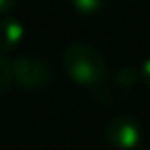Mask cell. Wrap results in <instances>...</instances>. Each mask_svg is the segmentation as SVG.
<instances>
[{
    "mask_svg": "<svg viewBox=\"0 0 150 150\" xmlns=\"http://www.w3.org/2000/svg\"><path fill=\"white\" fill-rule=\"evenodd\" d=\"M64 69L80 85H97L106 71L103 53L90 44H72L64 51Z\"/></svg>",
    "mask_w": 150,
    "mask_h": 150,
    "instance_id": "1",
    "label": "cell"
},
{
    "mask_svg": "<svg viewBox=\"0 0 150 150\" xmlns=\"http://www.w3.org/2000/svg\"><path fill=\"white\" fill-rule=\"evenodd\" d=\"M14 81L23 90H39L48 87L51 71L46 60L35 55H21L13 62Z\"/></svg>",
    "mask_w": 150,
    "mask_h": 150,
    "instance_id": "2",
    "label": "cell"
},
{
    "mask_svg": "<svg viewBox=\"0 0 150 150\" xmlns=\"http://www.w3.org/2000/svg\"><path fill=\"white\" fill-rule=\"evenodd\" d=\"M106 138L110 143L120 148H132L141 139V127L129 115L115 117L106 129Z\"/></svg>",
    "mask_w": 150,
    "mask_h": 150,
    "instance_id": "3",
    "label": "cell"
},
{
    "mask_svg": "<svg viewBox=\"0 0 150 150\" xmlns=\"http://www.w3.org/2000/svg\"><path fill=\"white\" fill-rule=\"evenodd\" d=\"M23 25L14 18H6L0 21V51H11L18 46L23 37Z\"/></svg>",
    "mask_w": 150,
    "mask_h": 150,
    "instance_id": "4",
    "label": "cell"
},
{
    "mask_svg": "<svg viewBox=\"0 0 150 150\" xmlns=\"http://www.w3.org/2000/svg\"><path fill=\"white\" fill-rule=\"evenodd\" d=\"M14 80V72H13V62L4 57V55H0V94H6L11 87Z\"/></svg>",
    "mask_w": 150,
    "mask_h": 150,
    "instance_id": "5",
    "label": "cell"
},
{
    "mask_svg": "<svg viewBox=\"0 0 150 150\" xmlns=\"http://www.w3.org/2000/svg\"><path fill=\"white\" fill-rule=\"evenodd\" d=\"M72 6L81 14H94L104 7V0H72Z\"/></svg>",
    "mask_w": 150,
    "mask_h": 150,
    "instance_id": "6",
    "label": "cell"
},
{
    "mask_svg": "<svg viewBox=\"0 0 150 150\" xmlns=\"http://www.w3.org/2000/svg\"><path fill=\"white\" fill-rule=\"evenodd\" d=\"M117 85L118 87H122V88H129V87H132L136 81H138V72H136V69H132V67H124V69H120L118 72H117Z\"/></svg>",
    "mask_w": 150,
    "mask_h": 150,
    "instance_id": "7",
    "label": "cell"
},
{
    "mask_svg": "<svg viewBox=\"0 0 150 150\" xmlns=\"http://www.w3.org/2000/svg\"><path fill=\"white\" fill-rule=\"evenodd\" d=\"M141 78H143V81L150 87V58L141 65Z\"/></svg>",
    "mask_w": 150,
    "mask_h": 150,
    "instance_id": "8",
    "label": "cell"
},
{
    "mask_svg": "<svg viewBox=\"0 0 150 150\" xmlns=\"http://www.w3.org/2000/svg\"><path fill=\"white\" fill-rule=\"evenodd\" d=\"M18 0H0V13H6L9 9H13L16 6Z\"/></svg>",
    "mask_w": 150,
    "mask_h": 150,
    "instance_id": "9",
    "label": "cell"
}]
</instances>
